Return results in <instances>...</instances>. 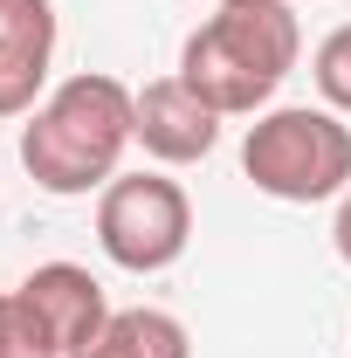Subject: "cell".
I'll list each match as a JSON object with an SVG mask.
<instances>
[{
	"label": "cell",
	"instance_id": "cell-3",
	"mask_svg": "<svg viewBox=\"0 0 351 358\" xmlns=\"http://www.w3.org/2000/svg\"><path fill=\"white\" fill-rule=\"evenodd\" d=\"M241 173L255 179V193L289 200V207L345 200L351 193V124H338V110H310V103L262 110L241 138Z\"/></svg>",
	"mask_w": 351,
	"mask_h": 358
},
{
	"label": "cell",
	"instance_id": "cell-4",
	"mask_svg": "<svg viewBox=\"0 0 351 358\" xmlns=\"http://www.w3.org/2000/svg\"><path fill=\"white\" fill-rule=\"evenodd\" d=\"M96 241L131 275H159L193 241V200L166 173H117L96 193Z\"/></svg>",
	"mask_w": 351,
	"mask_h": 358
},
{
	"label": "cell",
	"instance_id": "cell-11",
	"mask_svg": "<svg viewBox=\"0 0 351 358\" xmlns=\"http://www.w3.org/2000/svg\"><path fill=\"white\" fill-rule=\"evenodd\" d=\"M331 241H338V255H345V268H351V193L338 200V221H331Z\"/></svg>",
	"mask_w": 351,
	"mask_h": 358
},
{
	"label": "cell",
	"instance_id": "cell-10",
	"mask_svg": "<svg viewBox=\"0 0 351 358\" xmlns=\"http://www.w3.org/2000/svg\"><path fill=\"white\" fill-rule=\"evenodd\" d=\"M310 69H317V90H324V110H351V21L317 42Z\"/></svg>",
	"mask_w": 351,
	"mask_h": 358
},
{
	"label": "cell",
	"instance_id": "cell-8",
	"mask_svg": "<svg viewBox=\"0 0 351 358\" xmlns=\"http://www.w3.org/2000/svg\"><path fill=\"white\" fill-rule=\"evenodd\" d=\"M76 358H193V338L173 310H110L103 331L89 338Z\"/></svg>",
	"mask_w": 351,
	"mask_h": 358
},
{
	"label": "cell",
	"instance_id": "cell-12",
	"mask_svg": "<svg viewBox=\"0 0 351 358\" xmlns=\"http://www.w3.org/2000/svg\"><path fill=\"white\" fill-rule=\"evenodd\" d=\"M0 7H7V0H0Z\"/></svg>",
	"mask_w": 351,
	"mask_h": 358
},
{
	"label": "cell",
	"instance_id": "cell-7",
	"mask_svg": "<svg viewBox=\"0 0 351 358\" xmlns=\"http://www.w3.org/2000/svg\"><path fill=\"white\" fill-rule=\"evenodd\" d=\"M21 296H28V303L48 317V331L62 338V352H69V358L83 352L89 338L103 331V317H110V303H103V282H96L83 262H42V268H28Z\"/></svg>",
	"mask_w": 351,
	"mask_h": 358
},
{
	"label": "cell",
	"instance_id": "cell-2",
	"mask_svg": "<svg viewBox=\"0 0 351 358\" xmlns=\"http://www.w3.org/2000/svg\"><path fill=\"white\" fill-rule=\"evenodd\" d=\"M296 55L303 28L289 0H220L179 48V83L200 90L220 117H262Z\"/></svg>",
	"mask_w": 351,
	"mask_h": 358
},
{
	"label": "cell",
	"instance_id": "cell-5",
	"mask_svg": "<svg viewBox=\"0 0 351 358\" xmlns=\"http://www.w3.org/2000/svg\"><path fill=\"white\" fill-rule=\"evenodd\" d=\"M214 138H220V110L200 90H186L179 76H159V83L138 90V145H145L159 166H193V159H207Z\"/></svg>",
	"mask_w": 351,
	"mask_h": 358
},
{
	"label": "cell",
	"instance_id": "cell-6",
	"mask_svg": "<svg viewBox=\"0 0 351 358\" xmlns=\"http://www.w3.org/2000/svg\"><path fill=\"white\" fill-rule=\"evenodd\" d=\"M55 62V7L48 0H7L0 7V117L35 110Z\"/></svg>",
	"mask_w": 351,
	"mask_h": 358
},
{
	"label": "cell",
	"instance_id": "cell-1",
	"mask_svg": "<svg viewBox=\"0 0 351 358\" xmlns=\"http://www.w3.org/2000/svg\"><path fill=\"white\" fill-rule=\"evenodd\" d=\"M124 145H138V90L83 69L62 90H48V103H35V117L21 124V166L42 193L76 200L117 179Z\"/></svg>",
	"mask_w": 351,
	"mask_h": 358
},
{
	"label": "cell",
	"instance_id": "cell-9",
	"mask_svg": "<svg viewBox=\"0 0 351 358\" xmlns=\"http://www.w3.org/2000/svg\"><path fill=\"white\" fill-rule=\"evenodd\" d=\"M0 358H69L62 338L48 331V317L21 289H0Z\"/></svg>",
	"mask_w": 351,
	"mask_h": 358
}]
</instances>
